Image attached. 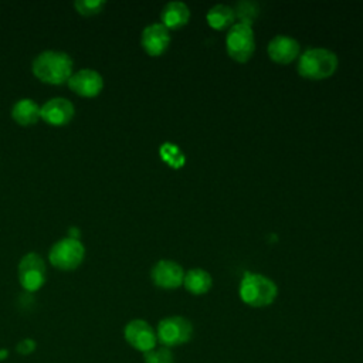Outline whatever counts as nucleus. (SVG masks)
Here are the masks:
<instances>
[{
    "instance_id": "10",
    "label": "nucleus",
    "mask_w": 363,
    "mask_h": 363,
    "mask_svg": "<svg viewBox=\"0 0 363 363\" xmlns=\"http://www.w3.org/2000/svg\"><path fill=\"white\" fill-rule=\"evenodd\" d=\"M74 113L75 108L72 102L62 96L51 98L40 106V119L51 126H64L69 123Z\"/></svg>"
},
{
    "instance_id": "13",
    "label": "nucleus",
    "mask_w": 363,
    "mask_h": 363,
    "mask_svg": "<svg viewBox=\"0 0 363 363\" xmlns=\"http://www.w3.org/2000/svg\"><path fill=\"white\" fill-rule=\"evenodd\" d=\"M299 51H301L299 43L295 38L284 34L275 35L268 43V47H267L268 57L274 62L282 64V65L295 61L299 57Z\"/></svg>"
},
{
    "instance_id": "8",
    "label": "nucleus",
    "mask_w": 363,
    "mask_h": 363,
    "mask_svg": "<svg viewBox=\"0 0 363 363\" xmlns=\"http://www.w3.org/2000/svg\"><path fill=\"white\" fill-rule=\"evenodd\" d=\"M125 340L136 350L146 353L156 347V330L143 319H133L123 329Z\"/></svg>"
},
{
    "instance_id": "20",
    "label": "nucleus",
    "mask_w": 363,
    "mask_h": 363,
    "mask_svg": "<svg viewBox=\"0 0 363 363\" xmlns=\"http://www.w3.org/2000/svg\"><path fill=\"white\" fill-rule=\"evenodd\" d=\"M34 349H35V342L31 340V339H24V340H21V342L17 345V352H18V353H23V354L31 353Z\"/></svg>"
},
{
    "instance_id": "2",
    "label": "nucleus",
    "mask_w": 363,
    "mask_h": 363,
    "mask_svg": "<svg viewBox=\"0 0 363 363\" xmlns=\"http://www.w3.org/2000/svg\"><path fill=\"white\" fill-rule=\"evenodd\" d=\"M337 55L328 48H308L298 57V74L306 79H326L337 69Z\"/></svg>"
},
{
    "instance_id": "16",
    "label": "nucleus",
    "mask_w": 363,
    "mask_h": 363,
    "mask_svg": "<svg viewBox=\"0 0 363 363\" xmlns=\"http://www.w3.org/2000/svg\"><path fill=\"white\" fill-rule=\"evenodd\" d=\"M213 285L211 275L203 268H191L184 272L183 286L193 295H203L210 291Z\"/></svg>"
},
{
    "instance_id": "11",
    "label": "nucleus",
    "mask_w": 363,
    "mask_h": 363,
    "mask_svg": "<svg viewBox=\"0 0 363 363\" xmlns=\"http://www.w3.org/2000/svg\"><path fill=\"white\" fill-rule=\"evenodd\" d=\"M150 277L156 286L162 289H176L183 285L184 271L176 261L160 259L152 268Z\"/></svg>"
},
{
    "instance_id": "6",
    "label": "nucleus",
    "mask_w": 363,
    "mask_h": 363,
    "mask_svg": "<svg viewBox=\"0 0 363 363\" xmlns=\"http://www.w3.org/2000/svg\"><path fill=\"white\" fill-rule=\"evenodd\" d=\"M193 336V325L184 316L163 318L156 328L157 342L164 347H176L187 343Z\"/></svg>"
},
{
    "instance_id": "18",
    "label": "nucleus",
    "mask_w": 363,
    "mask_h": 363,
    "mask_svg": "<svg viewBox=\"0 0 363 363\" xmlns=\"http://www.w3.org/2000/svg\"><path fill=\"white\" fill-rule=\"evenodd\" d=\"M145 363H173V353L169 347L160 346L143 353Z\"/></svg>"
},
{
    "instance_id": "1",
    "label": "nucleus",
    "mask_w": 363,
    "mask_h": 363,
    "mask_svg": "<svg viewBox=\"0 0 363 363\" xmlns=\"http://www.w3.org/2000/svg\"><path fill=\"white\" fill-rule=\"evenodd\" d=\"M72 60L67 52L47 50L34 58L31 71L44 84L61 85L67 84L72 75Z\"/></svg>"
},
{
    "instance_id": "7",
    "label": "nucleus",
    "mask_w": 363,
    "mask_h": 363,
    "mask_svg": "<svg viewBox=\"0 0 363 363\" xmlns=\"http://www.w3.org/2000/svg\"><path fill=\"white\" fill-rule=\"evenodd\" d=\"M45 277H47L45 262L38 254L28 252L20 259L18 281H20V285L27 292L38 291L44 285Z\"/></svg>"
},
{
    "instance_id": "9",
    "label": "nucleus",
    "mask_w": 363,
    "mask_h": 363,
    "mask_svg": "<svg viewBox=\"0 0 363 363\" xmlns=\"http://www.w3.org/2000/svg\"><path fill=\"white\" fill-rule=\"evenodd\" d=\"M67 84L74 94L84 98H94L101 94L104 88V78L98 71L84 68L72 72Z\"/></svg>"
},
{
    "instance_id": "21",
    "label": "nucleus",
    "mask_w": 363,
    "mask_h": 363,
    "mask_svg": "<svg viewBox=\"0 0 363 363\" xmlns=\"http://www.w3.org/2000/svg\"><path fill=\"white\" fill-rule=\"evenodd\" d=\"M4 356H7V350H0V359H4Z\"/></svg>"
},
{
    "instance_id": "5",
    "label": "nucleus",
    "mask_w": 363,
    "mask_h": 363,
    "mask_svg": "<svg viewBox=\"0 0 363 363\" xmlns=\"http://www.w3.org/2000/svg\"><path fill=\"white\" fill-rule=\"evenodd\" d=\"M84 244L79 240L71 237H65L57 241L48 252V261L51 265L61 271H72L78 268L84 261Z\"/></svg>"
},
{
    "instance_id": "17",
    "label": "nucleus",
    "mask_w": 363,
    "mask_h": 363,
    "mask_svg": "<svg viewBox=\"0 0 363 363\" xmlns=\"http://www.w3.org/2000/svg\"><path fill=\"white\" fill-rule=\"evenodd\" d=\"M207 23L214 30H225L234 24L235 13L230 6L216 4L207 11Z\"/></svg>"
},
{
    "instance_id": "3",
    "label": "nucleus",
    "mask_w": 363,
    "mask_h": 363,
    "mask_svg": "<svg viewBox=\"0 0 363 363\" xmlns=\"http://www.w3.org/2000/svg\"><path fill=\"white\" fill-rule=\"evenodd\" d=\"M238 294L245 305L252 308H264L275 301L278 288L271 278L262 274L245 272L241 278Z\"/></svg>"
},
{
    "instance_id": "12",
    "label": "nucleus",
    "mask_w": 363,
    "mask_h": 363,
    "mask_svg": "<svg viewBox=\"0 0 363 363\" xmlns=\"http://www.w3.org/2000/svg\"><path fill=\"white\" fill-rule=\"evenodd\" d=\"M140 44L147 55L159 57L169 48L170 31L162 23L149 24L142 31Z\"/></svg>"
},
{
    "instance_id": "19",
    "label": "nucleus",
    "mask_w": 363,
    "mask_h": 363,
    "mask_svg": "<svg viewBox=\"0 0 363 363\" xmlns=\"http://www.w3.org/2000/svg\"><path fill=\"white\" fill-rule=\"evenodd\" d=\"M74 6L79 14L89 17L101 13L105 3L101 0H77Z\"/></svg>"
},
{
    "instance_id": "4",
    "label": "nucleus",
    "mask_w": 363,
    "mask_h": 363,
    "mask_svg": "<svg viewBox=\"0 0 363 363\" xmlns=\"http://www.w3.org/2000/svg\"><path fill=\"white\" fill-rule=\"evenodd\" d=\"M225 50L231 60L247 62L255 50L252 23L238 21L233 24L225 37Z\"/></svg>"
},
{
    "instance_id": "14",
    "label": "nucleus",
    "mask_w": 363,
    "mask_h": 363,
    "mask_svg": "<svg viewBox=\"0 0 363 363\" xmlns=\"http://www.w3.org/2000/svg\"><path fill=\"white\" fill-rule=\"evenodd\" d=\"M190 20V10L182 1L167 3L160 13V23L170 31L184 27Z\"/></svg>"
},
{
    "instance_id": "15",
    "label": "nucleus",
    "mask_w": 363,
    "mask_h": 363,
    "mask_svg": "<svg viewBox=\"0 0 363 363\" xmlns=\"http://www.w3.org/2000/svg\"><path fill=\"white\" fill-rule=\"evenodd\" d=\"M11 118L21 126H31L40 121V106L30 98L18 99L11 108Z\"/></svg>"
}]
</instances>
